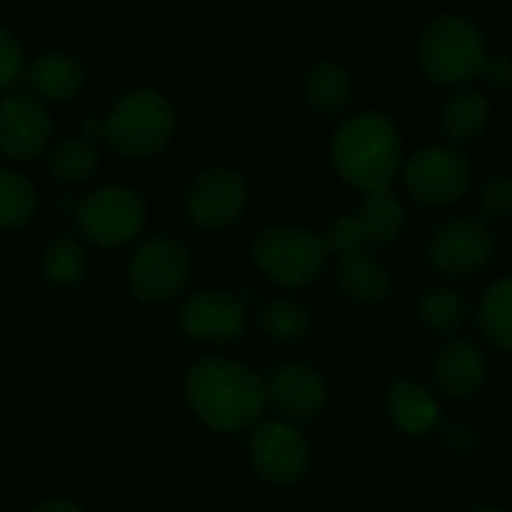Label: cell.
Here are the masks:
<instances>
[{"mask_svg":"<svg viewBox=\"0 0 512 512\" xmlns=\"http://www.w3.org/2000/svg\"><path fill=\"white\" fill-rule=\"evenodd\" d=\"M192 276V255L174 237H150L144 240L126 267L129 288L144 303H165L177 297Z\"/></svg>","mask_w":512,"mask_h":512,"instance_id":"cell-9","label":"cell"},{"mask_svg":"<svg viewBox=\"0 0 512 512\" xmlns=\"http://www.w3.org/2000/svg\"><path fill=\"white\" fill-rule=\"evenodd\" d=\"M417 315L429 330L453 336L468 324L471 306H468V300H465V294L459 288H453V285H429L417 300Z\"/></svg>","mask_w":512,"mask_h":512,"instance_id":"cell-22","label":"cell"},{"mask_svg":"<svg viewBox=\"0 0 512 512\" xmlns=\"http://www.w3.org/2000/svg\"><path fill=\"white\" fill-rule=\"evenodd\" d=\"M87 69L69 51H42L24 66V84L36 99L63 102L84 87Z\"/></svg>","mask_w":512,"mask_h":512,"instance_id":"cell-19","label":"cell"},{"mask_svg":"<svg viewBox=\"0 0 512 512\" xmlns=\"http://www.w3.org/2000/svg\"><path fill=\"white\" fill-rule=\"evenodd\" d=\"M30 512H84L75 501H66V498H51V501H42L36 504Z\"/></svg>","mask_w":512,"mask_h":512,"instance_id":"cell-32","label":"cell"},{"mask_svg":"<svg viewBox=\"0 0 512 512\" xmlns=\"http://www.w3.org/2000/svg\"><path fill=\"white\" fill-rule=\"evenodd\" d=\"M267 402L291 423L315 420L330 405V387L324 375L306 363H282L267 375Z\"/></svg>","mask_w":512,"mask_h":512,"instance_id":"cell-15","label":"cell"},{"mask_svg":"<svg viewBox=\"0 0 512 512\" xmlns=\"http://www.w3.org/2000/svg\"><path fill=\"white\" fill-rule=\"evenodd\" d=\"M177 126V111L171 99L150 84L132 87L108 108L105 117H84L87 138H105V144L129 159L159 153Z\"/></svg>","mask_w":512,"mask_h":512,"instance_id":"cell-3","label":"cell"},{"mask_svg":"<svg viewBox=\"0 0 512 512\" xmlns=\"http://www.w3.org/2000/svg\"><path fill=\"white\" fill-rule=\"evenodd\" d=\"M258 321H261L264 336L282 345H297L312 330V312L300 300H270L261 309Z\"/></svg>","mask_w":512,"mask_h":512,"instance_id":"cell-26","label":"cell"},{"mask_svg":"<svg viewBox=\"0 0 512 512\" xmlns=\"http://www.w3.org/2000/svg\"><path fill=\"white\" fill-rule=\"evenodd\" d=\"M456 441H459V447H456L459 456H465V453H471V450L477 447V435H474V429H468V426H453V429L447 432V447H453Z\"/></svg>","mask_w":512,"mask_h":512,"instance_id":"cell-31","label":"cell"},{"mask_svg":"<svg viewBox=\"0 0 512 512\" xmlns=\"http://www.w3.org/2000/svg\"><path fill=\"white\" fill-rule=\"evenodd\" d=\"M357 84L348 66L336 60H318L303 72V99L324 117L342 114L354 102Z\"/></svg>","mask_w":512,"mask_h":512,"instance_id":"cell-20","label":"cell"},{"mask_svg":"<svg viewBox=\"0 0 512 512\" xmlns=\"http://www.w3.org/2000/svg\"><path fill=\"white\" fill-rule=\"evenodd\" d=\"M480 219L504 222L512 219V174H495L483 183L480 192Z\"/></svg>","mask_w":512,"mask_h":512,"instance_id":"cell-28","label":"cell"},{"mask_svg":"<svg viewBox=\"0 0 512 512\" xmlns=\"http://www.w3.org/2000/svg\"><path fill=\"white\" fill-rule=\"evenodd\" d=\"M483 78L495 90H512V54H489V63L483 69Z\"/></svg>","mask_w":512,"mask_h":512,"instance_id":"cell-30","label":"cell"},{"mask_svg":"<svg viewBox=\"0 0 512 512\" xmlns=\"http://www.w3.org/2000/svg\"><path fill=\"white\" fill-rule=\"evenodd\" d=\"M177 327L204 345H231L246 330V306L240 297L201 288L177 306Z\"/></svg>","mask_w":512,"mask_h":512,"instance_id":"cell-13","label":"cell"},{"mask_svg":"<svg viewBox=\"0 0 512 512\" xmlns=\"http://www.w3.org/2000/svg\"><path fill=\"white\" fill-rule=\"evenodd\" d=\"M36 210V189L33 183L9 168H0V228L24 225Z\"/></svg>","mask_w":512,"mask_h":512,"instance_id":"cell-27","label":"cell"},{"mask_svg":"<svg viewBox=\"0 0 512 512\" xmlns=\"http://www.w3.org/2000/svg\"><path fill=\"white\" fill-rule=\"evenodd\" d=\"M438 117L450 141H474L492 126V102L477 87H459L444 99Z\"/></svg>","mask_w":512,"mask_h":512,"instance_id":"cell-21","label":"cell"},{"mask_svg":"<svg viewBox=\"0 0 512 512\" xmlns=\"http://www.w3.org/2000/svg\"><path fill=\"white\" fill-rule=\"evenodd\" d=\"M402 177L414 201L426 207H447L471 189L474 168L465 150L453 144H426L405 159Z\"/></svg>","mask_w":512,"mask_h":512,"instance_id":"cell-8","label":"cell"},{"mask_svg":"<svg viewBox=\"0 0 512 512\" xmlns=\"http://www.w3.org/2000/svg\"><path fill=\"white\" fill-rule=\"evenodd\" d=\"M60 207L72 210L78 231L87 240H93L96 246H105V249L135 240L138 231L144 228V213H147L144 198L126 183L96 186L81 201L63 195Z\"/></svg>","mask_w":512,"mask_h":512,"instance_id":"cell-6","label":"cell"},{"mask_svg":"<svg viewBox=\"0 0 512 512\" xmlns=\"http://www.w3.org/2000/svg\"><path fill=\"white\" fill-rule=\"evenodd\" d=\"M387 411L393 426L408 438H426L444 423V411L435 393L411 378H402L387 390Z\"/></svg>","mask_w":512,"mask_h":512,"instance_id":"cell-18","label":"cell"},{"mask_svg":"<svg viewBox=\"0 0 512 512\" xmlns=\"http://www.w3.org/2000/svg\"><path fill=\"white\" fill-rule=\"evenodd\" d=\"M417 63L432 84L465 87L480 78L489 63L486 33L459 12L429 18L417 36Z\"/></svg>","mask_w":512,"mask_h":512,"instance_id":"cell-4","label":"cell"},{"mask_svg":"<svg viewBox=\"0 0 512 512\" xmlns=\"http://www.w3.org/2000/svg\"><path fill=\"white\" fill-rule=\"evenodd\" d=\"M24 48L12 30L0 24V93H9L15 81L24 78Z\"/></svg>","mask_w":512,"mask_h":512,"instance_id":"cell-29","label":"cell"},{"mask_svg":"<svg viewBox=\"0 0 512 512\" xmlns=\"http://www.w3.org/2000/svg\"><path fill=\"white\" fill-rule=\"evenodd\" d=\"M336 288L357 306H381L393 294V273L375 252L342 255L333 264Z\"/></svg>","mask_w":512,"mask_h":512,"instance_id":"cell-17","label":"cell"},{"mask_svg":"<svg viewBox=\"0 0 512 512\" xmlns=\"http://www.w3.org/2000/svg\"><path fill=\"white\" fill-rule=\"evenodd\" d=\"M183 399L207 429L222 435L255 429L270 405L267 378L225 357H204L192 363L183 375Z\"/></svg>","mask_w":512,"mask_h":512,"instance_id":"cell-1","label":"cell"},{"mask_svg":"<svg viewBox=\"0 0 512 512\" xmlns=\"http://www.w3.org/2000/svg\"><path fill=\"white\" fill-rule=\"evenodd\" d=\"M471 512H504L501 507H477V510H471Z\"/></svg>","mask_w":512,"mask_h":512,"instance_id":"cell-33","label":"cell"},{"mask_svg":"<svg viewBox=\"0 0 512 512\" xmlns=\"http://www.w3.org/2000/svg\"><path fill=\"white\" fill-rule=\"evenodd\" d=\"M330 246L321 231L303 225H270L252 240L255 267L282 288H309L330 264Z\"/></svg>","mask_w":512,"mask_h":512,"instance_id":"cell-5","label":"cell"},{"mask_svg":"<svg viewBox=\"0 0 512 512\" xmlns=\"http://www.w3.org/2000/svg\"><path fill=\"white\" fill-rule=\"evenodd\" d=\"M48 171L63 183H78L99 165V144L87 135H63L48 147Z\"/></svg>","mask_w":512,"mask_h":512,"instance_id":"cell-24","label":"cell"},{"mask_svg":"<svg viewBox=\"0 0 512 512\" xmlns=\"http://www.w3.org/2000/svg\"><path fill=\"white\" fill-rule=\"evenodd\" d=\"M489 378V357L477 342L453 339L447 342L432 363V381L447 399H471L483 390Z\"/></svg>","mask_w":512,"mask_h":512,"instance_id":"cell-16","label":"cell"},{"mask_svg":"<svg viewBox=\"0 0 512 512\" xmlns=\"http://www.w3.org/2000/svg\"><path fill=\"white\" fill-rule=\"evenodd\" d=\"M477 324L489 345L512 354V276H504L486 288L477 306Z\"/></svg>","mask_w":512,"mask_h":512,"instance_id":"cell-23","label":"cell"},{"mask_svg":"<svg viewBox=\"0 0 512 512\" xmlns=\"http://www.w3.org/2000/svg\"><path fill=\"white\" fill-rule=\"evenodd\" d=\"M498 240L480 216H450L441 222L426 246L432 270L444 276H474L492 264Z\"/></svg>","mask_w":512,"mask_h":512,"instance_id":"cell-10","label":"cell"},{"mask_svg":"<svg viewBox=\"0 0 512 512\" xmlns=\"http://www.w3.org/2000/svg\"><path fill=\"white\" fill-rule=\"evenodd\" d=\"M408 225V213L405 204L399 201V195L393 189L387 192H372L363 195L357 213H342L336 216L327 231L324 240L330 246V252L336 258L342 255H354V252H372L375 246H390L402 237Z\"/></svg>","mask_w":512,"mask_h":512,"instance_id":"cell-7","label":"cell"},{"mask_svg":"<svg viewBox=\"0 0 512 512\" xmlns=\"http://www.w3.org/2000/svg\"><path fill=\"white\" fill-rule=\"evenodd\" d=\"M42 276L54 288H75L87 276V249L75 237L57 234L42 252Z\"/></svg>","mask_w":512,"mask_h":512,"instance_id":"cell-25","label":"cell"},{"mask_svg":"<svg viewBox=\"0 0 512 512\" xmlns=\"http://www.w3.org/2000/svg\"><path fill=\"white\" fill-rule=\"evenodd\" d=\"M249 465L270 486H294L309 474L312 447L288 420H264L249 432Z\"/></svg>","mask_w":512,"mask_h":512,"instance_id":"cell-11","label":"cell"},{"mask_svg":"<svg viewBox=\"0 0 512 512\" xmlns=\"http://www.w3.org/2000/svg\"><path fill=\"white\" fill-rule=\"evenodd\" d=\"M330 165L363 195L387 192L405 168L402 129L384 111H357L333 132Z\"/></svg>","mask_w":512,"mask_h":512,"instance_id":"cell-2","label":"cell"},{"mask_svg":"<svg viewBox=\"0 0 512 512\" xmlns=\"http://www.w3.org/2000/svg\"><path fill=\"white\" fill-rule=\"evenodd\" d=\"M51 138V114L30 90L0 96V150L12 159H33Z\"/></svg>","mask_w":512,"mask_h":512,"instance_id":"cell-14","label":"cell"},{"mask_svg":"<svg viewBox=\"0 0 512 512\" xmlns=\"http://www.w3.org/2000/svg\"><path fill=\"white\" fill-rule=\"evenodd\" d=\"M249 204V183L240 171L228 165H213L201 171L186 189L183 207L192 225L219 231L234 225Z\"/></svg>","mask_w":512,"mask_h":512,"instance_id":"cell-12","label":"cell"}]
</instances>
